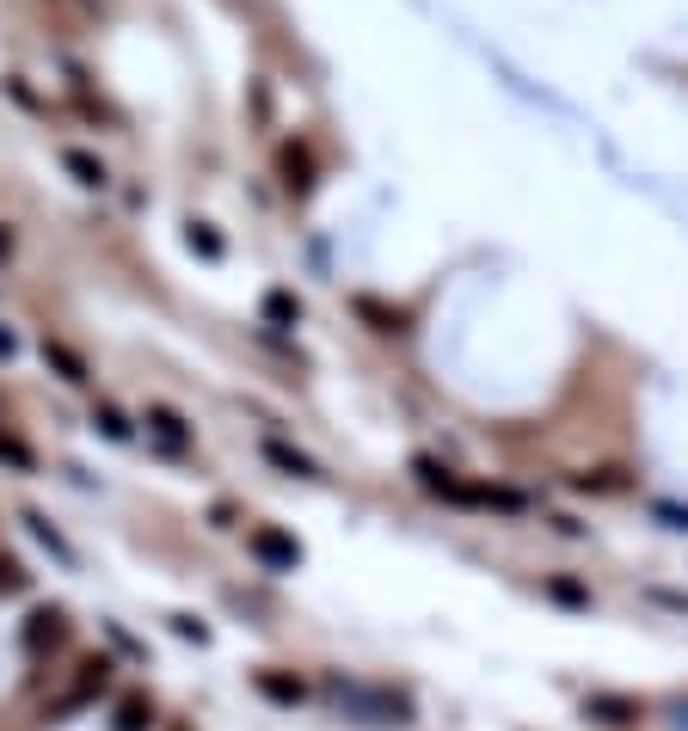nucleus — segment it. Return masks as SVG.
<instances>
[{
	"mask_svg": "<svg viewBox=\"0 0 688 731\" xmlns=\"http://www.w3.org/2000/svg\"><path fill=\"white\" fill-rule=\"evenodd\" d=\"M111 689V658H80L74 664V677H68V689L55 694V701H43V719H68V713H80V707H93L99 694Z\"/></svg>",
	"mask_w": 688,
	"mask_h": 731,
	"instance_id": "1",
	"label": "nucleus"
},
{
	"mask_svg": "<svg viewBox=\"0 0 688 731\" xmlns=\"http://www.w3.org/2000/svg\"><path fill=\"white\" fill-rule=\"evenodd\" d=\"M191 246H198L203 258H222V240H215L210 227H191Z\"/></svg>",
	"mask_w": 688,
	"mask_h": 731,
	"instance_id": "24",
	"label": "nucleus"
},
{
	"mask_svg": "<svg viewBox=\"0 0 688 731\" xmlns=\"http://www.w3.org/2000/svg\"><path fill=\"white\" fill-rule=\"evenodd\" d=\"M13 351H19V338H13V333H7V326H0V363L13 357Z\"/></svg>",
	"mask_w": 688,
	"mask_h": 731,
	"instance_id": "27",
	"label": "nucleus"
},
{
	"mask_svg": "<svg viewBox=\"0 0 688 731\" xmlns=\"http://www.w3.org/2000/svg\"><path fill=\"white\" fill-rule=\"evenodd\" d=\"M259 449H265V461L277 467V474H290V479H326V474H320V461H314V455L290 449V443H283V437H265V443H259Z\"/></svg>",
	"mask_w": 688,
	"mask_h": 731,
	"instance_id": "8",
	"label": "nucleus"
},
{
	"mask_svg": "<svg viewBox=\"0 0 688 731\" xmlns=\"http://www.w3.org/2000/svg\"><path fill=\"white\" fill-rule=\"evenodd\" d=\"M252 682H259V694H265V701H277V707H302L307 701V689L295 677H283V670H259Z\"/></svg>",
	"mask_w": 688,
	"mask_h": 731,
	"instance_id": "10",
	"label": "nucleus"
},
{
	"mask_svg": "<svg viewBox=\"0 0 688 731\" xmlns=\"http://www.w3.org/2000/svg\"><path fill=\"white\" fill-rule=\"evenodd\" d=\"M651 510H658V522H664V529L688 535V505H664V498H658V505H651Z\"/></svg>",
	"mask_w": 688,
	"mask_h": 731,
	"instance_id": "22",
	"label": "nucleus"
},
{
	"mask_svg": "<svg viewBox=\"0 0 688 731\" xmlns=\"http://www.w3.org/2000/svg\"><path fill=\"white\" fill-rule=\"evenodd\" d=\"M651 602H658V609H676V615H688V597H676V590H646Z\"/></svg>",
	"mask_w": 688,
	"mask_h": 731,
	"instance_id": "25",
	"label": "nucleus"
},
{
	"mask_svg": "<svg viewBox=\"0 0 688 731\" xmlns=\"http://www.w3.org/2000/svg\"><path fill=\"white\" fill-rule=\"evenodd\" d=\"M93 425H99V430H105V437H111V443H130V418H123V413H118V406H99V413H93Z\"/></svg>",
	"mask_w": 688,
	"mask_h": 731,
	"instance_id": "18",
	"label": "nucleus"
},
{
	"mask_svg": "<svg viewBox=\"0 0 688 731\" xmlns=\"http://www.w3.org/2000/svg\"><path fill=\"white\" fill-rule=\"evenodd\" d=\"M172 633H179V639H198V646H203V639H210V627H203L198 615H172Z\"/></svg>",
	"mask_w": 688,
	"mask_h": 731,
	"instance_id": "23",
	"label": "nucleus"
},
{
	"mask_svg": "<svg viewBox=\"0 0 688 731\" xmlns=\"http://www.w3.org/2000/svg\"><path fill=\"white\" fill-rule=\"evenodd\" d=\"M412 474H418V486L431 498H443V505H455L462 510V498H467V479L455 474V467H443L437 455H412Z\"/></svg>",
	"mask_w": 688,
	"mask_h": 731,
	"instance_id": "5",
	"label": "nucleus"
},
{
	"mask_svg": "<svg viewBox=\"0 0 688 731\" xmlns=\"http://www.w3.org/2000/svg\"><path fill=\"white\" fill-rule=\"evenodd\" d=\"M7 253H13V234H7V227H0V265H7Z\"/></svg>",
	"mask_w": 688,
	"mask_h": 731,
	"instance_id": "28",
	"label": "nucleus"
},
{
	"mask_svg": "<svg viewBox=\"0 0 688 731\" xmlns=\"http://www.w3.org/2000/svg\"><path fill=\"white\" fill-rule=\"evenodd\" d=\"M265 314L277 319V326H295V319H302V302H295V295H271Z\"/></svg>",
	"mask_w": 688,
	"mask_h": 731,
	"instance_id": "21",
	"label": "nucleus"
},
{
	"mask_svg": "<svg viewBox=\"0 0 688 731\" xmlns=\"http://www.w3.org/2000/svg\"><path fill=\"white\" fill-rule=\"evenodd\" d=\"M571 486L590 498H621V493H634V474L627 467H584V474H571Z\"/></svg>",
	"mask_w": 688,
	"mask_h": 731,
	"instance_id": "7",
	"label": "nucleus"
},
{
	"mask_svg": "<svg viewBox=\"0 0 688 731\" xmlns=\"http://www.w3.org/2000/svg\"><path fill=\"white\" fill-rule=\"evenodd\" d=\"M68 173H80V185H105V166L93 154H74V148H68Z\"/></svg>",
	"mask_w": 688,
	"mask_h": 731,
	"instance_id": "19",
	"label": "nucleus"
},
{
	"mask_svg": "<svg viewBox=\"0 0 688 731\" xmlns=\"http://www.w3.org/2000/svg\"><path fill=\"white\" fill-rule=\"evenodd\" d=\"M148 425H154V437L166 443V449H185V443H191V425L172 413V406H148Z\"/></svg>",
	"mask_w": 688,
	"mask_h": 731,
	"instance_id": "14",
	"label": "nucleus"
},
{
	"mask_svg": "<svg viewBox=\"0 0 688 731\" xmlns=\"http://www.w3.org/2000/svg\"><path fill=\"white\" fill-rule=\"evenodd\" d=\"M0 461H7V467H19V474H38V455H31L26 443L13 437V430H0Z\"/></svg>",
	"mask_w": 688,
	"mask_h": 731,
	"instance_id": "17",
	"label": "nucleus"
},
{
	"mask_svg": "<svg viewBox=\"0 0 688 731\" xmlns=\"http://www.w3.org/2000/svg\"><path fill=\"white\" fill-rule=\"evenodd\" d=\"M19 639H26V652H31V658L62 652V646H68V615H62V609H31L26 627H19Z\"/></svg>",
	"mask_w": 688,
	"mask_h": 731,
	"instance_id": "4",
	"label": "nucleus"
},
{
	"mask_svg": "<svg viewBox=\"0 0 688 731\" xmlns=\"http://www.w3.org/2000/svg\"><path fill=\"white\" fill-rule=\"evenodd\" d=\"M547 522H554V535H566V541H578V535H584L578 517H547Z\"/></svg>",
	"mask_w": 688,
	"mask_h": 731,
	"instance_id": "26",
	"label": "nucleus"
},
{
	"mask_svg": "<svg viewBox=\"0 0 688 731\" xmlns=\"http://www.w3.org/2000/svg\"><path fill=\"white\" fill-rule=\"evenodd\" d=\"M43 363H50V369L62 375V382H74V387L93 382V375H87V357H80V351H68L62 338H43Z\"/></svg>",
	"mask_w": 688,
	"mask_h": 731,
	"instance_id": "9",
	"label": "nucleus"
},
{
	"mask_svg": "<svg viewBox=\"0 0 688 731\" xmlns=\"http://www.w3.org/2000/svg\"><path fill=\"white\" fill-rule=\"evenodd\" d=\"M246 547H252V559H259L265 572H295V566H302V541L283 535L277 522H259V529L246 535Z\"/></svg>",
	"mask_w": 688,
	"mask_h": 731,
	"instance_id": "3",
	"label": "nucleus"
},
{
	"mask_svg": "<svg viewBox=\"0 0 688 731\" xmlns=\"http://www.w3.org/2000/svg\"><path fill=\"white\" fill-rule=\"evenodd\" d=\"M26 529H31V535H38V541H43V547H50V554H55V559H62V566H80V554H74V547H68V541H62V529H55V522H50V517H43V510H26Z\"/></svg>",
	"mask_w": 688,
	"mask_h": 731,
	"instance_id": "13",
	"label": "nucleus"
},
{
	"mask_svg": "<svg viewBox=\"0 0 688 731\" xmlns=\"http://www.w3.org/2000/svg\"><path fill=\"white\" fill-rule=\"evenodd\" d=\"M332 694H338V707H351V713H370L375 725H412V701H406V694L351 689V682H338V677H332Z\"/></svg>",
	"mask_w": 688,
	"mask_h": 731,
	"instance_id": "2",
	"label": "nucleus"
},
{
	"mask_svg": "<svg viewBox=\"0 0 688 731\" xmlns=\"http://www.w3.org/2000/svg\"><path fill=\"white\" fill-rule=\"evenodd\" d=\"M357 314H363V319H375V333H406V314H399V307H382V302H370V295L357 302Z\"/></svg>",
	"mask_w": 688,
	"mask_h": 731,
	"instance_id": "16",
	"label": "nucleus"
},
{
	"mask_svg": "<svg viewBox=\"0 0 688 731\" xmlns=\"http://www.w3.org/2000/svg\"><path fill=\"white\" fill-rule=\"evenodd\" d=\"M277 173H283V185H290L295 197H302V191H314V160H307V148H283Z\"/></svg>",
	"mask_w": 688,
	"mask_h": 731,
	"instance_id": "12",
	"label": "nucleus"
},
{
	"mask_svg": "<svg viewBox=\"0 0 688 731\" xmlns=\"http://www.w3.org/2000/svg\"><path fill=\"white\" fill-rule=\"evenodd\" d=\"M13 590H26V566L13 554H0V597H13Z\"/></svg>",
	"mask_w": 688,
	"mask_h": 731,
	"instance_id": "20",
	"label": "nucleus"
},
{
	"mask_svg": "<svg viewBox=\"0 0 688 731\" xmlns=\"http://www.w3.org/2000/svg\"><path fill=\"white\" fill-rule=\"evenodd\" d=\"M111 731H154V701L148 694H123L118 713H111Z\"/></svg>",
	"mask_w": 688,
	"mask_h": 731,
	"instance_id": "11",
	"label": "nucleus"
},
{
	"mask_svg": "<svg viewBox=\"0 0 688 731\" xmlns=\"http://www.w3.org/2000/svg\"><path fill=\"white\" fill-rule=\"evenodd\" d=\"M584 719H596V725H639L646 719V707L634 701V694H584Z\"/></svg>",
	"mask_w": 688,
	"mask_h": 731,
	"instance_id": "6",
	"label": "nucleus"
},
{
	"mask_svg": "<svg viewBox=\"0 0 688 731\" xmlns=\"http://www.w3.org/2000/svg\"><path fill=\"white\" fill-rule=\"evenodd\" d=\"M542 590H547V602H559V609H590V585H578V578H566V572H554Z\"/></svg>",
	"mask_w": 688,
	"mask_h": 731,
	"instance_id": "15",
	"label": "nucleus"
}]
</instances>
